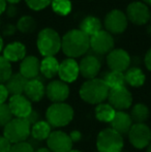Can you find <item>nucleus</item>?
<instances>
[{"label":"nucleus","mask_w":151,"mask_h":152,"mask_svg":"<svg viewBox=\"0 0 151 152\" xmlns=\"http://www.w3.org/2000/svg\"><path fill=\"white\" fill-rule=\"evenodd\" d=\"M90 48V37L81 29H71L61 38V50L69 58H78Z\"/></svg>","instance_id":"f257e3e1"},{"label":"nucleus","mask_w":151,"mask_h":152,"mask_svg":"<svg viewBox=\"0 0 151 152\" xmlns=\"http://www.w3.org/2000/svg\"><path fill=\"white\" fill-rule=\"evenodd\" d=\"M109 87L103 79H91L83 83L80 88V97L90 104H103L109 96Z\"/></svg>","instance_id":"f03ea898"},{"label":"nucleus","mask_w":151,"mask_h":152,"mask_svg":"<svg viewBox=\"0 0 151 152\" xmlns=\"http://www.w3.org/2000/svg\"><path fill=\"white\" fill-rule=\"evenodd\" d=\"M36 47L44 57H54L61 50V37L55 29L44 28L37 34Z\"/></svg>","instance_id":"7ed1b4c3"},{"label":"nucleus","mask_w":151,"mask_h":152,"mask_svg":"<svg viewBox=\"0 0 151 152\" xmlns=\"http://www.w3.org/2000/svg\"><path fill=\"white\" fill-rule=\"evenodd\" d=\"M74 109L66 102H55L48 108L46 112L47 122L51 127L66 126L74 118Z\"/></svg>","instance_id":"20e7f679"},{"label":"nucleus","mask_w":151,"mask_h":152,"mask_svg":"<svg viewBox=\"0 0 151 152\" xmlns=\"http://www.w3.org/2000/svg\"><path fill=\"white\" fill-rule=\"evenodd\" d=\"M30 130L31 125L27 119L12 118V121L4 126L3 137L12 144L25 142L30 136Z\"/></svg>","instance_id":"39448f33"},{"label":"nucleus","mask_w":151,"mask_h":152,"mask_svg":"<svg viewBox=\"0 0 151 152\" xmlns=\"http://www.w3.org/2000/svg\"><path fill=\"white\" fill-rule=\"evenodd\" d=\"M123 138L113 128H105L96 138V147L98 152H121L123 149Z\"/></svg>","instance_id":"423d86ee"},{"label":"nucleus","mask_w":151,"mask_h":152,"mask_svg":"<svg viewBox=\"0 0 151 152\" xmlns=\"http://www.w3.org/2000/svg\"><path fill=\"white\" fill-rule=\"evenodd\" d=\"M104 25L106 27V31L113 34H121L127 28L128 20L126 15L119 10H112L106 15Z\"/></svg>","instance_id":"0eeeda50"},{"label":"nucleus","mask_w":151,"mask_h":152,"mask_svg":"<svg viewBox=\"0 0 151 152\" xmlns=\"http://www.w3.org/2000/svg\"><path fill=\"white\" fill-rule=\"evenodd\" d=\"M128 139L135 148H146L151 142V128L145 123H133L128 132Z\"/></svg>","instance_id":"6e6552de"},{"label":"nucleus","mask_w":151,"mask_h":152,"mask_svg":"<svg viewBox=\"0 0 151 152\" xmlns=\"http://www.w3.org/2000/svg\"><path fill=\"white\" fill-rule=\"evenodd\" d=\"M127 20L131 21L135 25H144L149 22L150 19V10L147 4L141 1H133L129 3L126 7Z\"/></svg>","instance_id":"1a4fd4ad"},{"label":"nucleus","mask_w":151,"mask_h":152,"mask_svg":"<svg viewBox=\"0 0 151 152\" xmlns=\"http://www.w3.org/2000/svg\"><path fill=\"white\" fill-rule=\"evenodd\" d=\"M114 46L113 35L106 30H101L90 37V48L98 55L109 54L114 49Z\"/></svg>","instance_id":"9d476101"},{"label":"nucleus","mask_w":151,"mask_h":152,"mask_svg":"<svg viewBox=\"0 0 151 152\" xmlns=\"http://www.w3.org/2000/svg\"><path fill=\"white\" fill-rule=\"evenodd\" d=\"M131 56L123 49H113L107 54V64L110 70L125 72L131 65Z\"/></svg>","instance_id":"9b49d317"},{"label":"nucleus","mask_w":151,"mask_h":152,"mask_svg":"<svg viewBox=\"0 0 151 152\" xmlns=\"http://www.w3.org/2000/svg\"><path fill=\"white\" fill-rule=\"evenodd\" d=\"M48 149L51 152H69L73 150V141L66 132L56 130L52 132L47 139Z\"/></svg>","instance_id":"f8f14e48"},{"label":"nucleus","mask_w":151,"mask_h":152,"mask_svg":"<svg viewBox=\"0 0 151 152\" xmlns=\"http://www.w3.org/2000/svg\"><path fill=\"white\" fill-rule=\"evenodd\" d=\"M109 104L117 111H124L131 108L133 104V95L125 86L111 89L109 91Z\"/></svg>","instance_id":"ddd939ff"},{"label":"nucleus","mask_w":151,"mask_h":152,"mask_svg":"<svg viewBox=\"0 0 151 152\" xmlns=\"http://www.w3.org/2000/svg\"><path fill=\"white\" fill-rule=\"evenodd\" d=\"M8 107L12 112V116L16 118L26 119L32 112L31 102L23 94L20 95H12L8 100Z\"/></svg>","instance_id":"4468645a"},{"label":"nucleus","mask_w":151,"mask_h":152,"mask_svg":"<svg viewBox=\"0 0 151 152\" xmlns=\"http://www.w3.org/2000/svg\"><path fill=\"white\" fill-rule=\"evenodd\" d=\"M46 94L48 98L55 102H64L69 96V87L61 80H54L46 87Z\"/></svg>","instance_id":"2eb2a0df"},{"label":"nucleus","mask_w":151,"mask_h":152,"mask_svg":"<svg viewBox=\"0 0 151 152\" xmlns=\"http://www.w3.org/2000/svg\"><path fill=\"white\" fill-rule=\"evenodd\" d=\"M101 60L96 56H93V55L85 56L79 63L80 75H82V77H84L87 80L96 78V76L101 72Z\"/></svg>","instance_id":"dca6fc26"},{"label":"nucleus","mask_w":151,"mask_h":152,"mask_svg":"<svg viewBox=\"0 0 151 152\" xmlns=\"http://www.w3.org/2000/svg\"><path fill=\"white\" fill-rule=\"evenodd\" d=\"M80 75L79 69V63L73 58L64 59L59 64L58 76L61 81L64 83H73L78 79Z\"/></svg>","instance_id":"f3484780"},{"label":"nucleus","mask_w":151,"mask_h":152,"mask_svg":"<svg viewBox=\"0 0 151 152\" xmlns=\"http://www.w3.org/2000/svg\"><path fill=\"white\" fill-rule=\"evenodd\" d=\"M40 72V61L35 56H26L20 63V74L27 80L36 79Z\"/></svg>","instance_id":"a211bd4d"},{"label":"nucleus","mask_w":151,"mask_h":152,"mask_svg":"<svg viewBox=\"0 0 151 152\" xmlns=\"http://www.w3.org/2000/svg\"><path fill=\"white\" fill-rule=\"evenodd\" d=\"M2 52H3L2 56L10 63L22 61L26 57V47L20 42H12L6 45Z\"/></svg>","instance_id":"6ab92c4d"},{"label":"nucleus","mask_w":151,"mask_h":152,"mask_svg":"<svg viewBox=\"0 0 151 152\" xmlns=\"http://www.w3.org/2000/svg\"><path fill=\"white\" fill-rule=\"evenodd\" d=\"M133 124V122L131 120V115L124 111H116L113 120L111 121V128H113L115 132L122 136V134H128Z\"/></svg>","instance_id":"aec40b11"},{"label":"nucleus","mask_w":151,"mask_h":152,"mask_svg":"<svg viewBox=\"0 0 151 152\" xmlns=\"http://www.w3.org/2000/svg\"><path fill=\"white\" fill-rule=\"evenodd\" d=\"M25 96L28 98L30 102H39L42 99L44 95L46 94V88L44 84L38 79H32V80L27 81L26 87L24 90Z\"/></svg>","instance_id":"412c9836"},{"label":"nucleus","mask_w":151,"mask_h":152,"mask_svg":"<svg viewBox=\"0 0 151 152\" xmlns=\"http://www.w3.org/2000/svg\"><path fill=\"white\" fill-rule=\"evenodd\" d=\"M27 79H25L20 72L12 74L10 78L5 82V87L10 95H20L24 93L27 84Z\"/></svg>","instance_id":"4be33fe9"},{"label":"nucleus","mask_w":151,"mask_h":152,"mask_svg":"<svg viewBox=\"0 0 151 152\" xmlns=\"http://www.w3.org/2000/svg\"><path fill=\"white\" fill-rule=\"evenodd\" d=\"M125 83L131 87H141L144 85L146 76L140 67H131L124 72Z\"/></svg>","instance_id":"5701e85b"},{"label":"nucleus","mask_w":151,"mask_h":152,"mask_svg":"<svg viewBox=\"0 0 151 152\" xmlns=\"http://www.w3.org/2000/svg\"><path fill=\"white\" fill-rule=\"evenodd\" d=\"M59 62L55 57H44L40 61V72L47 79H53L58 75Z\"/></svg>","instance_id":"b1692460"},{"label":"nucleus","mask_w":151,"mask_h":152,"mask_svg":"<svg viewBox=\"0 0 151 152\" xmlns=\"http://www.w3.org/2000/svg\"><path fill=\"white\" fill-rule=\"evenodd\" d=\"M101 27H103V24H101V21L98 18L94 16H88L83 19V21L81 22L80 29L85 34H87L89 37H91L94 34H96L97 32L103 30Z\"/></svg>","instance_id":"393cba45"},{"label":"nucleus","mask_w":151,"mask_h":152,"mask_svg":"<svg viewBox=\"0 0 151 152\" xmlns=\"http://www.w3.org/2000/svg\"><path fill=\"white\" fill-rule=\"evenodd\" d=\"M51 125L47 121L39 120L33 125H31L30 134L34 140L44 141L49 138L51 134Z\"/></svg>","instance_id":"a878e982"},{"label":"nucleus","mask_w":151,"mask_h":152,"mask_svg":"<svg viewBox=\"0 0 151 152\" xmlns=\"http://www.w3.org/2000/svg\"><path fill=\"white\" fill-rule=\"evenodd\" d=\"M95 117L98 121L104 122V123H111L113 120L116 110L110 104H99L95 108Z\"/></svg>","instance_id":"bb28decb"},{"label":"nucleus","mask_w":151,"mask_h":152,"mask_svg":"<svg viewBox=\"0 0 151 152\" xmlns=\"http://www.w3.org/2000/svg\"><path fill=\"white\" fill-rule=\"evenodd\" d=\"M109 89H116L123 87L125 84V78H124V72H113L110 70L108 74H106L105 78L103 79Z\"/></svg>","instance_id":"cd10ccee"},{"label":"nucleus","mask_w":151,"mask_h":152,"mask_svg":"<svg viewBox=\"0 0 151 152\" xmlns=\"http://www.w3.org/2000/svg\"><path fill=\"white\" fill-rule=\"evenodd\" d=\"M129 115H131V120H133V123H144L149 118L150 112L146 104L139 102V104H136L133 107Z\"/></svg>","instance_id":"c85d7f7f"},{"label":"nucleus","mask_w":151,"mask_h":152,"mask_svg":"<svg viewBox=\"0 0 151 152\" xmlns=\"http://www.w3.org/2000/svg\"><path fill=\"white\" fill-rule=\"evenodd\" d=\"M36 21L34 20V18H32L31 16H23L17 22V30L24 34L32 33L36 29Z\"/></svg>","instance_id":"c756f323"},{"label":"nucleus","mask_w":151,"mask_h":152,"mask_svg":"<svg viewBox=\"0 0 151 152\" xmlns=\"http://www.w3.org/2000/svg\"><path fill=\"white\" fill-rule=\"evenodd\" d=\"M51 6L53 12L59 16H67L73 7L71 0H52Z\"/></svg>","instance_id":"7c9ffc66"},{"label":"nucleus","mask_w":151,"mask_h":152,"mask_svg":"<svg viewBox=\"0 0 151 152\" xmlns=\"http://www.w3.org/2000/svg\"><path fill=\"white\" fill-rule=\"evenodd\" d=\"M12 75V64L3 56H0V84L5 83Z\"/></svg>","instance_id":"2f4dec72"},{"label":"nucleus","mask_w":151,"mask_h":152,"mask_svg":"<svg viewBox=\"0 0 151 152\" xmlns=\"http://www.w3.org/2000/svg\"><path fill=\"white\" fill-rule=\"evenodd\" d=\"M12 114L9 110V107L7 104H0V126H5L8 122L12 120Z\"/></svg>","instance_id":"473e14b6"},{"label":"nucleus","mask_w":151,"mask_h":152,"mask_svg":"<svg viewBox=\"0 0 151 152\" xmlns=\"http://www.w3.org/2000/svg\"><path fill=\"white\" fill-rule=\"evenodd\" d=\"M26 4L30 10L38 12V10H42L49 5H51L52 0H25Z\"/></svg>","instance_id":"72a5a7b5"},{"label":"nucleus","mask_w":151,"mask_h":152,"mask_svg":"<svg viewBox=\"0 0 151 152\" xmlns=\"http://www.w3.org/2000/svg\"><path fill=\"white\" fill-rule=\"evenodd\" d=\"M9 152H34L32 145L28 142H20L12 145Z\"/></svg>","instance_id":"f704fd0d"},{"label":"nucleus","mask_w":151,"mask_h":152,"mask_svg":"<svg viewBox=\"0 0 151 152\" xmlns=\"http://www.w3.org/2000/svg\"><path fill=\"white\" fill-rule=\"evenodd\" d=\"M10 148H12V143L3 136H0V152H9Z\"/></svg>","instance_id":"c9c22d12"},{"label":"nucleus","mask_w":151,"mask_h":152,"mask_svg":"<svg viewBox=\"0 0 151 152\" xmlns=\"http://www.w3.org/2000/svg\"><path fill=\"white\" fill-rule=\"evenodd\" d=\"M17 32V27L12 24H6L4 25L2 29V33L4 36H12Z\"/></svg>","instance_id":"e433bc0d"},{"label":"nucleus","mask_w":151,"mask_h":152,"mask_svg":"<svg viewBox=\"0 0 151 152\" xmlns=\"http://www.w3.org/2000/svg\"><path fill=\"white\" fill-rule=\"evenodd\" d=\"M5 15L8 18H15V17L18 15V8L15 4H9V5L6 6L5 8Z\"/></svg>","instance_id":"4c0bfd02"},{"label":"nucleus","mask_w":151,"mask_h":152,"mask_svg":"<svg viewBox=\"0 0 151 152\" xmlns=\"http://www.w3.org/2000/svg\"><path fill=\"white\" fill-rule=\"evenodd\" d=\"M8 96H9V93H8L5 85L0 84V104H5V102L8 98Z\"/></svg>","instance_id":"58836bf2"},{"label":"nucleus","mask_w":151,"mask_h":152,"mask_svg":"<svg viewBox=\"0 0 151 152\" xmlns=\"http://www.w3.org/2000/svg\"><path fill=\"white\" fill-rule=\"evenodd\" d=\"M69 138L73 141V143L79 142V141L82 139V134H81V132H79V130H73V132H71V134H69Z\"/></svg>","instance_id":"ea45409f"},{"label":"nucleus","mask_w":151,"mask_h":152,"mask_svg":"<svg viewBox=\"0 0 151 152\" xmlns=\"http://www.w3.org/2000/svg\"><path fill=\"white\" fill-rule=\"evenodd\" d=\"M144 63H145L146 68L151 72V48L146 53L145 58H144Z\"/></svg>","instance_id":"a19ab883"},{"label":"nucleus","mask_w":151,"mask_h":152,"mask_svg":"<svg viewBox=\"0 0 151 152\" xmlns=\"http://www.w3.org/2000/svg\"><path fill=\"white\" fill-rule=\"evenodd\" d=\"M6 6H7V3H6V0H0V15L4 14Z\"/></svg>","instance_id":"79ce46f5"},{"label":"nucleus","mask_w":151,"mask_h":152,"mask_svg":"<svg viewBox=\"0 0 151 152\" xmlns=\"http://www.w3.org/2000/svg\"><path fill=\"white\" fill-rule=\"evenodd\" d=\"M4 49V42H3V38H2V36L0 35V53L3 51Z\"/></svg>","instance_id":"37998d69"},{"label":"nucleus","mask_w":151,"mask_h":152,"mask_svg":"<svg viewBox=\"0 0 151 152\" xmlns=\"http://www.w3.org/2000/svg\"><path fill=\"white\" fill-rule=\"evenodd\" d=\"M22 0H6V3H9V4H15L16 5L17 3H19V2H21Z\"/></svg>","instance_id":"c03bdc74"},{"label":"nucleus","mask_w":151,"mask_h":152,"mask_svg":"<svg viewBox=\"0 0 151 152\" xmlns=\"http://www.w3.org/2000/svg\"><path fill=\"white\" fill-rule=\"evenodd\" d=\"M34 152H51V151L49 150L48 148H40V149H38V150L34 151Z\"/></svg>","instance_id":"a18cd8bd"},{"label":"nucleus","mask_w":151,"mask_h":152,"mask_svg":"<svg viewBox=\"0 0 151 152\" xmlns=\"http://www.w3.org/2000/svg\"><path fill=\"white\" fill-rule=\"evenodd\" d=\"M144 3L147 4V5H151V0H143Z\"/></svg>","instance_id":"49530a36"},{"label":"nucleus","mask_w":151,"mask_h":152,"mask_svg":"<svg viewBox=\"0 0 151 152\" xmlns=\"http://www.w3.org/2000/svg\"><path fill=\"white\" fill-rule=\"evenodd\" d=\"M146 152H151V142H150V144L147 146V151Z\"/></svg>","instance_id":"de8ad7c7"},{"label":"nucleus","mask_w":151,"mask_h":152,"mask_svg":"<svg viewBox=\"0 0 151 152\" xmlns=\"http://www.w3.org/2000/svg\"><path fill=\"white\" fill-rule=\"evenodd\" d=\"M69 152H82V151H80V150H71Z\"/></svg>","instance_id":"09e8293b"},{"label":"nucleus","mask_w":151,"mask_h":152,"mask_svg":"<svg viewBox=\"0 0 151 152\" xmlns=\"http://www.w3.org/2000/svg\"><path fill=\"white\" fill-rule=\"evenodd\" d=\"M149 21L151 22V10H150V19H149Z\"/></svg>","instance_id":"8fccbe9b"},{"label":"nucleus","mask_w":151,"mask_h":152,"mask_svg":"<svg viewBox=\"0 0 151 152\" xmlns=\"http://www.w3.org/2000/svg\"><path fill=\"white\" fill-rule=\"evenodd\" d=\"M0 25H1V20H0Z\"/></svg>","instance_id":"3c124183"},{"label":"nucleus","mask_w":151,"mask_h":152,"mask_svg":"<svg viewBox=\"0 0 151 152\" xmlns=\"http://www.w3.org/2000/svg\"><path fill=\"white\" fill-rule=\"evenodd\" d=\"M121 152H122V151H121Z\"/></svg>","instance_id":"603ef678"}]
</instances>
